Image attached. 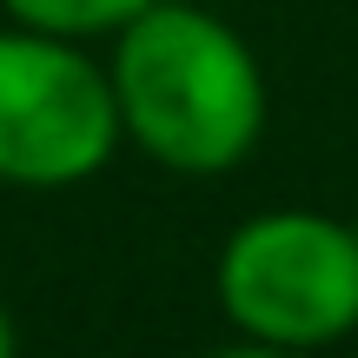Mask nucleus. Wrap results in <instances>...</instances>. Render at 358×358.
I'll list each match as a JSON object with an SVG mask.
<instances>
[{
    "mask_svg": "<svg viewBox=\"0 0 358 358\" xmlns=\"http://www.w3.org/2000/svg\"><path fill=\"white\" fill-rule=\"evenodd\" d=\"M120 133L166 173H226L266 133V73L219 13L153 0L113 34Z\"/></svg>",
    "mask_w": 358,
    "mask_h": 358,
    "instance_id": "1",
    "label": "nucleus"
},
{
    "mask_svg": "<svg viewBox=\"0 0 358 358\" xmlns=\"http://www.w3.org/2000/svg\"><path fill=\"white\" fill-rule=\"evenodd\" d=\"M219 312L259 345H332L358 332V226L332 213H259L219 252Z\"/></svg>",
    "mask_w": 358,
    "mask_h": 358,
    "instance_id": "2",
    "label": "nucleus"
},
{
    "mask_svg": "<svg viewBox=\"0 0 358 358\" xmlns=\"http://www.w3.org/2000/svg\"><path fill=\"white\" fill-rule=\"evenodd\" d=\"M113 80L66 34H0V179L7 186H80L120 153Z\"/></svg>",
    "mask_w": 358,
    "mask_h": 358,
    "instance_id": "3",
    "label": "nucleus"
},
{
    "mask_svg": "<svg viewBox=\"0 0 358 358\" xmlns=\"http://www.w3.org/2000/svg\"><path fill=\"white\" fill-rule=\"evenodd\" d=\"M20 27H40V34H66V40H93V34H120L140 7L153 0H0Z\"/></svg>",
    "mask_w": 358,
    "mask_h": 358,
    "instance_id": "4",
    "label": "nucleus"
},
{
    "mask_svg": "<svg viewBox=\"0 0 358 358\" xmlns=\"http://www.w3.org/2000/svg\"><path fill=\"white\" fill-rule=\"evenodd\" d=\"M13 352V319H7V306H0V358Z\"/></svg>",
    "mask_w": 358,
    "mask_h": 358,
    "instance_id": "5",
    "label": "nucleus"
},
{
    "mask_svg": "<svg viewBox=\"0 0 358 358\" xmlns=\"http://www.w3.org/2000/svg\"><path fill=\"white\" fill-rule=\"evenodd\" d=\"M352 226H358V213H352Z\"/></svg>",
    "mask_w": 358,
    "mask_h": 358,
    "instance_id": "6",
    "label": "nucleus"
}]
</instances>
